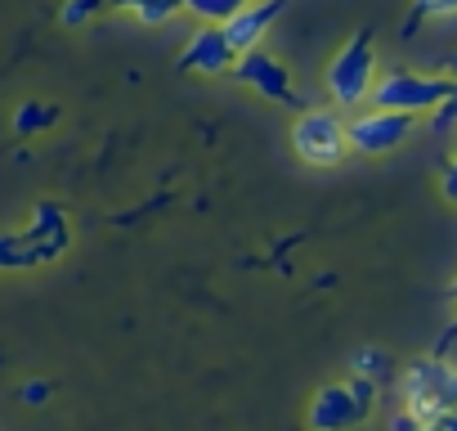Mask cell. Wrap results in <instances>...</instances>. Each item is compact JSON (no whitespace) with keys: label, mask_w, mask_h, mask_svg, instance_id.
<instances>
[{"label":"cell","mask_w":457,"mask_h":431,"mask_svg":"<svg viewBox=\"0 0 457 431\" xmlns=\"http://www.w3.org/2000/svg\"><path fill=\"white\" fill-rule=\"evenodd\" d=\"M247 5H252V0H247Z\"/></svg>","instance_id":"22"},{"label":"cell","mask_w":457,"mask_h":431,"mask_svg":"<svg viewBox=\"0 0 457 431\" xmlns=\"http://www.w3.org/2000/svg\"><path fill=\"white\" fill-rule=\"evenodd\" d=\"M372 404H377V386L368 377L323 386L310 404V431H350L372 418Z\"/></svg>","instance_id":"3"},{"label":"cell","mask_w":457,"mask_h":431,"mask_svg":"<svg viewBox=\"0 0 457 431\" xmlns=\"http://www.w3.org/2000/svg\"><path fill=\"white\" fill-rule=\"evenodd\" d=\"M444 14H457V0H412V23L444 19Z\"/></svg>","instance_id":"14"},{"label":"cell","mask_w":457,"mask_h":431,"mask_svg":"<svg viewBox=\"0 0 457 431\" xmlns=\"http://www.w3.org/2000/svg\"><path fill=\"white\" fill-rule=\"evenodd\" d=\"M386 373H390V359H386L381 351H363V355L354 359V377H368L372 386H377Z\"/></svg>","instance_id":"13"},{"label":"cell","mask_w":457,"mask_h":431,"mask_svg":"<svg viewBox=\"0 0 457 431\" xmlns=\"http://www.w3.org/2000/svg\"><path fill=\"white\" fill-rule=\"evenodd\" d=\"M403 404L417 422H439L457 413V364L448 359H417L403 373Z\"/></svg>","instance_id":"1"},{"label":"cell","mask_w":457,"mask_h":431,"mask_svg":"<svg viewBox=\"0 0 457 431\" xmlns=\"http://www.w3.org/2000/svg\"><path fill=\"white\" fill-rule=\"evenodd\" d=\"M283 5H287V0H261V5H243L234 19H228L224 23V37H228V46H234V55L256 50V41L270 32V23L283 14Z\"/></svg>","instance_id":"9"},{"label":"cell","mask_w":457,"mask_h":431,"mask_svg":"<svg viewBox=\"0 0 457 431\" xmlns=\"http://www.w3.org/2000/svg\"><path fill=\"white\" fill-rule=\"evenodd\" d=\"M417 431H435V422H421V427H417Z\"/></svg>","instance_id":"21"},{"label":"cell","mask_w":457,"mask_h":431,"mask_svg":"<svg viewBox=\"0 0 457 431\" xmlns=\"http://www.w3.org/2000/svg\"><path fill=\"white\" fill-rule=\"evenodd\" d=\"M448 95H453V77H426V72H408V68H395L372 86V104L381 113H408V117L435 113Z\"/></svg>","instance_id":"2"},{"label":"cell","mask_w":457,"mask_h":431,"mask_svg":"<svg viewBox=\"0 0 457 431\" xmlns=\"http://www.w3.org/2000/svg\"><path fill=\"white\" fill-rule=\"evenodd\" d=\"M104 5V0H68V10H63V23H86L95 10Z\"/></svg>","instance_id":"16"},{"label":"cell","mask_w":457,"mask_h":431,"mask_svg":"<svg viewBox=\"0 0 457 431\" xmlns=\"http://www.w3.org/2000/svg\"><path fill=\"white\" fill-rule=\"evenodd\" d=\"M179 5H184L193 19H202L206 28H224L228 19L247 5V0H179Z\"/></svg>","instance_id":"10"},{"label":"cell","mask_w":457,"mask_h":431,"mask_svg":"<svg viewBox=\"0 0 457 431\" xmlns=\"http://www.w3.org/2000/svg\"><path fill=\"white\" fill-rule=\"evenodd\" d=\"M108 5L139 14V23H166V19H175V14L184 10L179 0H108Z\"/></svg>","instance_id":"11"},{"label":"cell","mask_w":457,"mask_h":431,"mask_svg":"<svg viewBox=\"0 0 457 431\" xmlns=\"http://www.w3.org/2000/svg\"><path fill=\"white\" fill-rule=\"evenodd\" d=\"M444 198L448 202H457V157L448 162V171H444Z\"/></svg>","instance_id":"18"},{"label":"cell","mask_w":457,"mask_h":431,"mask_svg":"<svg viewBox=\"0 0 457 431\" xmlns=\"http://www.w3.org/2000/svg\"><path fill=\"white\" fill-rule=\"evenodd\" d=\"M238 81H247V86H256L265 99H274V104H296V90H292V72L274 59V55H265V50H247V55H238Z\"/></svg>","instance_id":"7"},{"label":"cell","mask_w":457,"mask_h":431,"mask_svg":"<svg viewBox=\"0 0 457 431\" xmlns=\"http://www.w3.org/2000/svg\"><path fill=\"white\" fill-rule=\"evenodd\" d=\"M372 72H377V50H372V32H359L328 68V95L341 108H354L372 95Z\"/></svg>","instance_id":"4"},{"label":"cell","mask_w":457,"mask_h":431,"mask_svg":"<svg viewBox=\"0 0 457 431\" xmlns=\"http://www.w3.org/2000/svg\"><path fill=\"white\" fill-rule=\"evenodd\" d=\"M417 427H421V422H417L412 413H399V418L390 422V431H417Z\"/></svg>","instance_id":"19"},{"label":"cell","mask_w":457,"mask_h":431,"mask_svg":"<svg viewBox=\"0 0 457 431\" xmlns=\"http://www.w3.org/2000/svg\"><path fill=\"white\" fill-rule=\"evenodd\" d=\"M59 122V108L54 104H23L19 113H14V131L19 135H37V131H46V126H54Z\"/></svg>","instance_id":"12"},{"label":"cell","mask_w":457,"mask_h":431,"mask_svg":"<svg viewBox=\"0 0 457 431\" xmlns=\"http://www.w3.org/2000/svg\"><path fill=\"white\" fill-rule=\"evenodd\" d=\"M23 404H46L50 400V382H23Z\"/></svg>","instance_id":"17"},{"label":"cell","mask_w":457,"mask_h":431,"mask_svg":"<svg viewBox=\"0 0 457 431\" xmlns=\"http://www.w3.org/2000/svg\"><path fill=\"white\" fill-rule=\"evenodd\" d=\"M408 135H412V117L408 113H381V108H372V113H363L345 126V144L359 148V153H390Z\"/></svg>","instance_id":"6"},{"label":"cell","mask_w":457,"mask_h":431,"mask_svg":"<svg viewBox=\"0 0 457 431\" xmlns=\"http://www.w3.org/2000/svg\"><path fill=\"white\" fill-rule=\"evenodd\" d=\"M292 144H296L301 162H310V166H337V162L350 153V144H345V122H341L337 113H328V108L301 113L296 126H292Z\"/></svg>","instance_id":"5"},{"label":"cell","mask_w":457,"mask_h":431,"mask_svg":"<svg viewBox=\"0 0 457 431\" xmlns=\"http://www.w3.org/2000/svg\"><path fill=\"white\" fill-rule=\"evenodd\" d=\"M453 122H457V77H453V95L435 108V131H448Z\"/></svg>","instance_id":"15"},{"label":"cell","mask_w":457,"mask_h":431,"mask_svg":"<svg viewBox=\"0 0 457 431\" xmlns=\"http://www.w3.org/2000/svg\"><path fill=\"white\" fill-rule=\"evenodd\" d=\"M435 431H457V413H448V418H439V422H435Z\"/></svg>","instance_id":"20"},{"label":"cell","mask_w":457,"mask_h":431,"mask_svg":"<svg viewBox=\"0 0 457 431\" xmlns=\"http://www.w3.org/2000/svg\"><path fill=\"white\" fill-rule=\"evenodd\" d=\"M234 63H238V55H234V46H228L224 28H202L184 46V55H179V68L184 72H224V68H234Z\"/></svg>","instance_id":"8"}]
</instances>
